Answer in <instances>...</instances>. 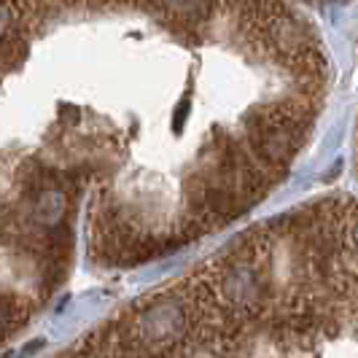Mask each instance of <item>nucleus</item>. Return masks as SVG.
<instances>
[{
    "label": "nucleus",
    "instance_id": "obj_1",
    "mask_svg": "<svg viewBox=\"0 0 358 358\" xmlns=\"http://www.w3.org/2000/svg\"><path fill=\"white\" fill-rule=\"evenodd\" d=\"M259 100L189 3H0V350L76 269L122 272L229 229Z\"/></svg>",
    "mask_w": 358,
    "mask_h": 358
},
{
    "label": "nucleus",
    "instance_id": "obj_2",
    "mask_svg": "<svg viewBox=\"0 0 358 358\" xmlns=\"http://www.w3.org/2000/svg\"><path fill=\"white\" fill-rule=\"evenodd\" d=\"M52 358H358V197L256 221Z\"/></svg>",
    "mask_w": 358,
    "mask_h": 358
},
{
    "label": "nucleus",
    "instance_id": "obj_3",
    "mask_svg": "<svg viewBox=\"0 0 358 358\" xmlns=\"http://www.w3.org/2000/svg\"><path fill=\"white\" fill-rule=\"evenodd\" d=\"M350 164H353V176L358 180V110L353 119V132H350Z\"/></svg>",
    "mask_w": 358,
    "mask_h": 358
}]
</instances>
